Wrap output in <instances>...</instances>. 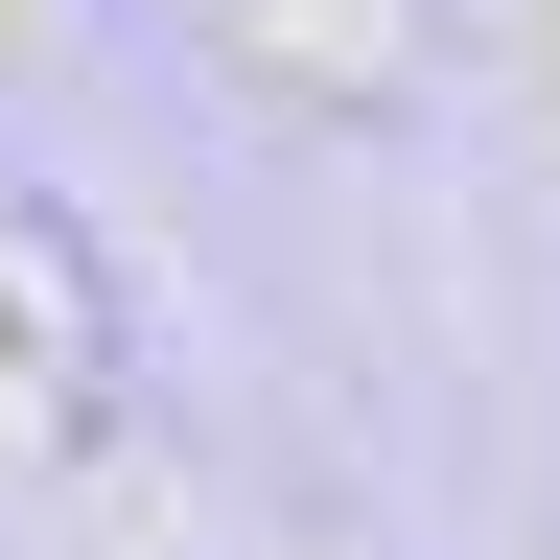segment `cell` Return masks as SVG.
<instances>
[{
  "label": "cell",
  "mask_w": 560,
  "mask_h": 560,
  "mask_svg": "<svg viewBox=\"0 0 560 560\" xmlns=\"http://www.w3.org/2000/svg\"><path fill=\"white\" fill-rule=\"evenodd\" d=\"M210 47H234L257 70V94H374V70H397V0H210Z\"/></svg>",
  "instance_id": "6da1fadb"
}]
</instances>
